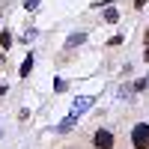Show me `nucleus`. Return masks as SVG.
<instances>
[{"instance_id":"1","label":"nucleus","mask_w":149,"mask_h":149,"mask_svg":"<svg viewBox=\"0 0 149 149\" xmlns=\"http://www.w3.org/2000/svg\"><path fill=\"white\" fill-rule=\"evenodd\" d=\"M131 140H134V149H149V122H140V125H134Z\"/></svg>"},{"instance_id":"2","label":"nucleus","mask_w":149,"mask_h":149,"mask_svg":"<svg viewBox=\"0 0 149 149\" xmlns=\"http://www.w3.org/2000/svg\"><path fill=\"white\" fill-rule=\"evenodd\" d=\"M93 146L95 149H113V134H110L107 128H98L93 134Z\"/></svg>"},{"instance_id":"3","label":"nucleus","mask_w":149,"mask_h":149,"mask_svg":"<svg viewBox=\"0 0 149 149\" xmlns=\"http://www.w3.org/2000/svg\"><path fill=\"white\" fill-rule=\"evenodd\" d=\"M93 102H95V98L93 95H81V98H74V104H72V113H86V110H90L93 107Z\"/></svg>"},{"instance_id":"4","label":"nucleus","mask_w":149,"mask_h":149,"mask_svg":"<svg viewBox=\"0 0 149 149\" xmlns=\"http://www.w3.org/2000/svg\"><path fill=\"white\" fill-rule=\"evenodd\" d=\"M30 69H33V54H27V57H24V63H21L18 74H21V78H27V74H30Z\"/></svg>"},{"instance_id":"5","label":"nucleus","mask_w":149,"mask_h":149,"mask_svg":"<svg viewBox=\"0 0 149 149\" xmlns=\"http://www.w3.org/2000/svg\"><path fill=\"white\" fill-rule=\"evenodd\" d=\"M84 42H86V36H84V33H74V36H69L66 45H69V48H78V45H84Z\"/></svg>"},{"instance_id":"6","label":"nucleus","mask_w":149,"mask_h":149,"mask_svg":"<svg viewBox=\"0 0 149 149\" xmlns=\"http://www.w3.org/2000/svg\"><path fill=\"white\" fill-rule=\"evenodd\" d=\"M0 48H12V33H9V30L0 33Z\"/></svg>"},{"instance_id":"7","label":"nucleus","mask_w":149,"mask_h":149,"mask_svg":"<svg viewBox=\"0 0 149 149\" xmlns=\"http://www.w3.org/2000/svg\"><path fill=\"white\" fill-rule=\"evenodd\" d=\"M74 119H78V113H72L69 119H63V122H60V125H57V131H69V128H72V122H74Z\"/></svg>"},{"instance_id":"8","label":"nucleus","mask_w":149,"mask_h":149,"mask_svg":"<svg viewBox=\"0 0 149 149\" xmlns=\"http://www.w3.org/2000/svg\"><path fill=\"white\" fill-rule=\"evenodd\" d=\"M104 21H107V24H116V21H119L116 9H104Z\"/></svg>"},{"instance_id":"9","label":"nucleus","mask_w":149,"mask_h":149,"mask_svg":"<svg viewBox=\"0 0 149 149\" xmlns=\"http://www.w3.org/2000/svg\"><path fill=\"white\" fill-rule=\"evenodd\" d=\"M146 86H149V78H143V81H137V84H134V90H146Z\"/></svg>"},{"instance_id":"10","label":"nucleus","mask_w":149,"mask_h":149,"mask_svg":"<svg viewBox=\"0 0 149 149\" xmlns=\"http://www.w3.org/2000/svg\"><path fill=\"white\" fill-rule=\"evenodd\" d=\"M39 6V0H24V9H36Z\"/></svg>"},{"instance_id":"11","label":"nucleus","mask_w":149,"mask_h":149,"mask_svg":"<svg viewBox=\"0 0 149 149\" xmlns=\"http://www.w3.org/2000/svg\"><path fill=\"white\" fill-rule=\"evenodd\" d=\"M143 3H146V0H134V6H137V9H140V6H143Z\"/></svg>"}]
</instances>
